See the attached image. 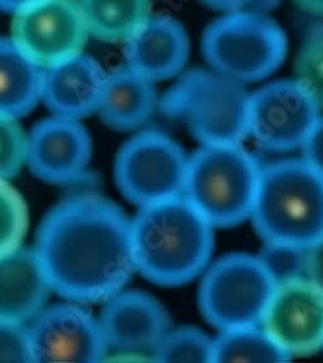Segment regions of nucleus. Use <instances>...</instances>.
I'll return each mask as SVG.
<instances>
[{
	"mask_svg": "<svg viewBox=\"0 0 323 363\" xmlns=\"http://www.w3.org/2000/svg\"><path fill=\"white\" fill-rule=\"evenodd\" d=\"M34 251L52 292L81 306L113 298L136 272L131 220L94 193L56 204L38 229Z\"/></svg>",
	"mask_w": 323,
	"mask_h": 363,
	"instance_id": "nucleus-1",
	"label": "nucleus"
},
{
	"mask_svg": "<svg viewBox=\"0 0 323 363\" xmlns=\"http://www.w3.org/2000/svg\"><path fill=\"white\" fill-rule=\"evenodd\" d=\"M92 157V140L76 119L52 116L28 135L26 163L38 179L65 185L79 180Z\"/></svg>",
	"mask_w": 323,
	"mask_h": 363,
	"instance_id": "nucleus-13",
	"label": "nucleus"
},
{
	"mask_svg": "<svg viewBox=\"0 0 323 363\" xmlns=\"http://www.w3.org/2000/svg\"><path fill=\"white\" fill-rule=\"evenodd\" d=\"M302 158L323 176V116H319L301 145Z\"/></svg>",
	"mask_w": 323,
	"mask_h": 363,
	"instance_id": "nucleus-27",
	"label": "nucleus"
},
{
	"mask_svg": "<svg viewBox=\"0 0 323 363\" xmlns=\"http://www.w3.org/2000/svg\"><path fill=\"white\" fill-rule=\"evenodd\" d=\"M189 57V38L180 22L147 17L125 40L127 66L152 80L169 79L184 69Z\"/></svg>",
	"mask_w": 323,
	"mask_h": 363,
	"instance_id": "nucleus-16",
	"label": "nucleus"
},
{
	"mask_svg": "<svg viewBox=\"0 0 323 363\" xmlns=\"http://www.w3.org/2000/svg\"><path fill=\"white\" fill-rule=\"evenodd\" d=\"M260 325L288 356L314 353L323 348V291L307 277L280 279Z\"/></svg>",
	"mask_w": 323,
	"mask_h": 363,
	"instance_id": "nucleus-12",
	"label": "nucleus"
},
{
	"mask_svg": "<svg viewBox=\"0 0 323 363\" xmlns=\"http://www.w3.org/2000/svg\"><path fill=\"white\" fill-rule=\"evenodd\" d=\"M12 40L42 69L83 53L89 33L78 0H34L15 12Z\"/></svg>",
	"mask_w": 323,
	"mask_h": 363,
	"instance_id": "nucleus-9",
	"label": "nucleus"
},
{
	"mask_svg": "<svg viewBox=\"0 0 323 363\" xmlns=\"http://www.w3.org/2000/svg\"><path fill=\"white\" fill-rule=\"evenodd\" d=\"M261 257L230 254L213 262L199 287L200 312L220 331L256 326L277 287Z\"/></svg>",
	"mask_w": 323,
	"mask_h": 363,
	"instance_id": "nucleus-7",
	"label": "nucleus"
},
{
	"mask_svg": "<svg viewBox=\"0 0 323 363\" xmlns=\"http://www.w3.org/2000/svg\"><path fill=\"white\" fill-rule=\"evenodd\" d=\"M29 213L21 194L0 180V256L20 247L28 232Z\"/></svg>",
	"mask_w": 323,
	"mask_h": 363,
	"instance_id": "nucleus-24",
	"label": "nucleus"
},
{
	"mask_svg": "<svg viewBox=\"0 0 323 363\" xmlns=\"http://www.w3.org/2000/svg\"><path fill=\"white\" fill-rule=\"evenodd\" d=\"M260 177L239 144H207L188 160L183 196L213 228H230L251 218Z\"/></svg>",
	"mask_w": 323,
	"mask_h": 363,
	"instance_id": "nucleus-4",
	"label": "nucleus"
},
{
	"mask_svg": "<svg viewBox=\"0 0 323 363\" xmlns=\"http://www.w3.org/2000/svg\"><path fill=\"white\" fill-rule=\"evenodd\" d=\"M28 331L31 362H100L108 353L100 320L78 303L43 308Z\"/></svg>",
	"mask_w": 323,
	"mask_h": 363,
	"instance_id": "nucleus-11",
	"label": "nucleus"
},
{
	"mask_svg": "<svg viewBox=\"0 0 323 363\" xmlns=\"http://www.w3.org/2000/svg\"><path fill=\"white\" fill-rule=\"evenodd\" d=\"M188 160L181 146L158 131L141 132L119 150L118 189L139 207L183 194Z\"/></svg>",
	"mask_w": 323,
	"mask_h": 363,
	"instance_id": "nucleus-8",
	"label": "nucleus"
},
{
	"mask_svg": "<svg viewBox=\"0 0 323 363\" xmlns=\"http://www.w3.org/2000/svg\"><path fill=\"white\" fill-rule=\"evenodd\" d=\"M106 80L95 58L81 53L45 69L42 100L52 114L81 121L98 111Z\"/></svg>",
	"mask_w": 323,
	"mask_h": 363,
	"instance_id": "nucleus-15",
	"label": "nucleus"
},
{
	"mask_svg": "<svg viewBox=\"0 0 323 363\" xmlns=\"http://www.w3.org/2000/svg\"><path fill=\"white\" fill-rule=\"evenodd\" d=\"M28 135L17 119L0 116V180L16 177L26 163Z\"/></svg>",
	"mask_w": 323,
	"mask_h": 363,
	"instance_id": "nucleus-25",
	"label": "nucleus"
},
{
	"mask_svg": "<svg viewBox=\"0 0 323 363\" xmlns=\"http://www.w3.org/2000/svg\"><path fill=\"white\" fill-rule=\"evenodd\" d=\"M298 7L310 15L323 17V0H293Z\"/></svg>",
	"mask_w": 323,
	"mask_h": 363,
	"instance_id": "nucleus-30",
	"label": "nucleus"
},
{
	"mask_svg": "<svg viewBox=\"0 0 323 363\" xmlns=\"http://www.w3.org/2000/svg\"><path fill=\"white\" fill-rule=\"evenodd\" d=\"M100 325L108 349L153 354L169 330V318L164 308L149 294L120 291L106 300Z\"/></svg>",
	"mask_w": 323,
	"mask_h": 363,
	"instance_id": "nucleus-14",
	"label": "nucleus"
},
{
	"mask_svg": "<svg viewBox=\"0 0 323 363\" xmlns=\"http://www.w3.org/2000/svg\"><path fill=\"white\" fill-rule=\"evenodd\" d=\"M296 82L323 109V22L309 29L295 62Z\"/></svg>",
	"mask_w": 323,
	"mask_h": 363,
	"instance_id": "nucleus-23",
	"label": "nucleus"
},
{
	"mask_svg": "<svg viewBox=\"0 0 323 363\" xmlns=\"http://www.w3.org/2000/svg\"><path fill=\"white\" fill-rule=\"evenodd\" d=\"M200 1L206 4L207 7L230 13V12H238L239 9L247 7L255 0H200Z\"/></svg>",
	"mask_w": 323,
	"mask_h": 363,
	"instance_id": "nucleus-29",
	"label": "nucleus"
},
{
	"mask_svg": "<svg viewBox=\"0 0 323 363\" xmlns=\"http://www.w3.org/2000/svg\"><path fill=\"white\" fill-rule=\"evenodd\" d=\"M249 97L241 82L197 69L178 79L161 106L169 116L183 119L202 145L241 144L247 135Z\"/></svg>",
	"mask_w": 323,
	"mask_h": 363,
	"instance_id": "nucleus-5",
	"label": "nucleus"
},
{
	"mask_svg": "<svg viewBox=\"0 0 323 363\" xmlns=\"http://www.w3.org/2000/svg\"><path fill=\"white\" fill-rule=\"evenodd\" d=\"M290 358L259 325L221 331L213 342V362H283Z\"/></svg>",
	"mask_w": 323,
	"mask_h": 363,
	"instance_id": "nucleus-21",
	"label": "nucleus"
},
{
	"mask_svg": "<svg viewBox=\"0 0 323 363\" xmlns=\"http://www.w3.org/2000/svg\"><path fill=\"white\" fill-rule=\"evenodd\" d=\"M302 272L310 282L323 291V237L305 250Z\"/></svg>",
	"mask_w": 323,
	"mask_h": 363,
	"instance_id": "nucleus-28",
	"label": "nucleus"
},
{
	"mask_svg": "<svg viewBox=\"0 0 323 363\" xmlns=\"http://www.w3.org/2000/svg\"><path fill=\"white\" fill-rule=\"evenodd\" d=\"M161 362H213V340L193 327L169 330L153 350Z\"/></svg>",
	"mask_w": 323,
	"mask_h": 363,
	"instance_id": "nucleus-22",
	"label": "nucleus"
},
{
	"mask_svg": "<svg viewBox=\"0 0 323 363\" xmlns=\"http://www.w3.org/2000/svg\"><path fill=\"white\" fill-rule=\"evenodd\" d=\"M89 35L125 42L149 17L150 0H78Z\"/></svg>",
	"mask_w": 323,
	"mask_h": 363,
	"instance_id": "nucleus-20",
	"label": "nucleus"
},
{
	"mask_svg": "<svg viewBox=\"0 0 323 363\" xmlns=\"http://www.w3.org/2000/svg\"><path fill=\"white\" fill-rule=\"evenodd\" d=\"M157 105L153 82L127 66L108 75L98 113L113 130L131 131L147 123Z\"/></svg>",
	"mask_w": 323,
	"mask_h": 363,
	"instance_id": "nucleus-18",
	"label": "nucleus"
},
{
	"mask_svg": "<svg viewBox=\"0 0 323 363\" xmlns=\"http://www.w3.org/2000/svg\"><path fill=\"white\" fill-rule=\"evenodd\" d=\"M43 73L12 39L0 38V116L18 119L35 109Z\"/></svg>",
	"mask_w": 323,
	"mask_h": 363,
	"instance_id": "nucleus-19",
	"label": "nucleus"
},
{
	"mask_svg": "<svg viewBox=\"0 0 323 363\" xmlns=\"http://www.w3.org/2000/svg\"><path fill=\"white\" fill-rule=\"evenodd\" d=\"M131 237L136 272L159 286L191 282L212 256L213 226L183 194L141 206Z\"/></svg>",
	"mask_w": 323,
	"mask_h": 363,
	"instance_id": "nucleus-2",
	"label": "nucleus"
},
{
	"mask_svg": "<svg viewBox=\"0 0 323 363\" xmlns=\"http://www.w3.org/2000/svg\"><path fill=\"white\" fill-rule=\"evenodd\" d=\"M251 220L268 246L305 251L323 237V176L304 160L261 167Z\"/></svg>",
	"mask_w": 323,
	"mask_h": 363,
	"instance_id": "nucleus-3",
	"label": "nucleus"
},
{
	"mask_svg": "<svg viewBox=\"0 0 323 363\" xmlns=\"http://www.w3.org/2000/svg\"><path fill=\"white\" fill-rule=\"evenodd\" d=\"M202 51L216 73L237 82H256L278 69L287 55V38L277 22L251 12H230L212 22Z\"/></svg>",
	"mask_w": 323,
	"mask_h": 363,
	"instance_id": "nucleus-6",
	"label": "nucleus"
},
{
	"mask_svg": "<svg viewBox=\"0 0 323 363\" xmlns=\"http://www.w3.org/2000/svg\"><path fill=\"white\" fill-rule=\"evenodd\" d=\"M51 292L34 250L18 247L0 256V320H33Z\"/></svg>",
	"mask_w": 323,
	"mask_h": 363,
	"instance_id": "nucleus-17",
	"label": "nucleus"
},
{
	"mask_svg": "<svg viewBox=\"0 0 323 363\" xmlns=\"http://www.w3.org/2000/svg\"><path fill=\"white\" fill-rule=\"evenodd\" d=\"M0 362H31L25 323L0 320Z\"/></svg>",
	"mask_w": 323,
	"mask_h": 363,
	"instance_id": "nucleus-26",
	"label": "nucleus"
},
{
	"mask_svg": "<svg viewBox=\"0 0 323 363\" xmlns=\"http://www.w3.org/2000/svg\"><path fill=\"white\" fill-rule=\"evenodd\" d=\"M319 106L296 80H278L249 97L247 135L272 152L301 147L319 118Z\"/></svg>",
	"mask_w": 323,
	"mask_h": 363,
	"instance_id": "nucleus-10",
	"label": "nucleus"
},
{
	"mask_svg": "<svg viewBox=\"0 0 323 363\" xmlns=\"http://www.w3.org/2000/svg\"><path fill=\"white\" fill-rule=\"evenodd\" d=\"M34 0H0V9L4 12L15 13L18 9L28 6Z\"/></svg>",
	"mask_w": 323,
	"mask_h": 363,
	"instance_id": "nucleus-31",
	"label": "nucleus"
}]
</instances>
